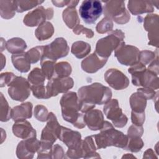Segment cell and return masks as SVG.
<instances>
[{
    "mask_svg": "<svg viewBox=\"0 0 159 159\" xmlns=\"http://www.w3.org/2000/svg\"><path fill=\"white\" fill-rule=\"evenodd\" d=\"M80 111L85 113L95 107L96 104L108 102L112 98L111 89L99 83H94L81 87L78 91Z\"/></svg>",
    "mask_w": 159,
    "mask_h": 159,
    "instance_id": "1",
    "label": "cell"
},
{
    "mask_svg": "<svg viewBox=\"0 0 159 159\" xmlns=\"http://www.w3.org/2000/svg\"><path fill=\"white\" fill-rule=\"evenodd\" d=\"M60 104L61 115L65 120L78 129H83L86 126L84 120V113L80 111L78 94L73 91L64 93L60 99Z\"/></svg>",
    "mask_w": 159,
    "mask_h": 159,
    "instance_id": "2",
    "label": "cell"
},
{
    "mask_svg": "<svg viewBox=\"0 0 159 159\" xmlns=\"http://www.w3.org/2000/svg\"><path fill=\"white\" fill-rule=\"evenodd\" d=\"M93 137L97 149L106 148L111 146L124 149L128 141L127 135L116 130L111 123L106 120L100 130V133L93 135Z\"/></svg>",
    "mask_w": 159,
    "mask_h": 159,
    "instance_id": "3",
    "label": "cell"
},
{
    "mask_svg": "<svg viewBox=\"0 0 159 159\" xmlns=\"http://www.w3.org/2000/svg\"><path fill=\"white\" fill-rule=\"evenodd\" d=\"M128 72L132 75V83L134 85L153 90L158 89V74L148 70L140 61L130 66Z\"/></svg>",
    "mask_w": 159,
    "mask_h": 159,
    "instance_id": "4",
    "label": "cell"
},
{
    "mask_svg": "<svg viewBox=\"0 0 159 159\" xmlns=\"http://www.w3.org/2000/svg\"><path fill=\"white\" fill-rule=\"evenodd\" d=\"M124 38L125 34L121 30H112L106 37L97 42L95 52L102 58H108L112 52L124 42Z\"/></svg>",
    "mask_w": 159,
    "mask_h": 159,
    "instance_id": "5",
    "label": "cell"
},
{
    "mask_svg": "<svg viewBox=\"0 0 159 159\" xmlns=\"http://www.w3.org/2000/svg\"><path fill=\"white\" fill-rule=\"evenodd\" d=\"M104 2L103 13L106 17L118 24H125L130 20V15L124 1H107Z\"/></svg>",
    "mask_w": 159,
    "mask_h": 159,
    "instance_id": "6",
    "label": "cell"
},
{
    "mask_svg": "<svg viewBox=\"0 0 159 159\" xmlns=\"http://www.w3.org/2000/svg\"><path fill=\"white\" fill-rule=\"evenodd\" d=\"M7 86L8 94L14 101L23 102L30 96L31 89L29 82L22 76H16Z\"/></svg>",
    "mask_w": 159,
    "mask_h": 159,
    "instance_id": "7",
    "label": "cell"
},
{
    "mask_svg": "<svg viewBox=\"0 0 159 159\" xmlns=\"http://www.w3.org/2000/svg\"><path fill=\"white\" fill-rule=\"evenodd\" d=\"M103 11L101 2L97 0L83 1L79 8L80 17L88 24H94Z\"/></svg>",
    "mask_w": 159,
    "mask_h": 159,
    "instance_id": "8",
    "label": "cell"
},
{
    "mask_svg": "<svg viewBox=\"0 0 159 159\" xmlns=\"http://www.w3.org/2000/svg\"><path fill=\"white\" fill-rule=\"evenodd\" d=\"M69 50L70 48L66 40L63 37H58L51 43L44 46L42 58H47L56 61L58 59L67 56Z\"/></svg>",
    "mask_w": 159,
    "mask_h": 159,
    "instance_id": "9",
    "label": "cell"
},
{
    "mask_svg": "<svg viewBox=\"0 0 159 159\" xmlns=\"http://www.w3.org/2000/svg\"><path fill=\"white\" fill-rule=\"evenodd\" d=\"M103 111L107 119L111 120L116 127L122 128L127 124L128 118L122 112L117 99H111L104 106Z\"/></svg>",
    "mask_w": 159,
    "mask_h": 159,
    "instance_id": "10",
    "label": "cell"
},
{
    "mask_svg": "<svg viewBox=\"0 0 159 159\" xmlns=\"http://www.w3.org/2000/svg\"><path fill=\"white\" fill-rule=\"evenodd\" d=\"M139 49L131 45H126L122 42L114 50V56L122 65L132 66L139 61Z\"/></svg>",
    "mask_w": 159,
    "mask_h": 159,
    "instance_id": "11",
    "label": "cell"
},
{
    "mask_svg": "<svg viewBox=\"0 0 159 159\" xmlns=\"http://www.w3.org/2000/svg\"><path fill=\"white\" fill-rule=\"evenodd\" d=\"M53 17V9L52 7L45 9L42 6H40L29 12L24 16L23 22L28 27L39 26L46 20L52 19Z\"/></svg>",
    "mask_w": 159,
    "mask_h": 159,
    "instance_id": "12",
    "label": "cell"
},
{
    "mask_svg": "<svg viewBox=\"0 0 159 159\" xmlns=\"http://www.w3.org/2000/svg\"><path fill=\"white\" fill-rule=\"evenodd\" d=\"M73 85L74 81L71 77L53 78L48 80L46 85L47 98L49 99L59 93H65L71 89Z\"/></svg>",
    "mask_w": 159,
    "mask_h": 159,
    "instance_id": "13",
    "label": "cell"
},
{
    "mask_svg": "<svg viewBox=\"0 0 159 159\" xmlns=\"http://www.w3.org/2000/svg\"><path fill=\"white\" fill-rule=\"evenodd\" d=\"M47 121V124L42 131L40 141L53 145L60 136L61 125L52 112L48 114Z\"/></svg>",
    "mask_w": 159,
    "mask_h": 159,
    "instance_id": "14",
    "label": "cell"
},
{
    "mask_svg": "<svg viewBox=\"0 0 159 159\" xmlns=\"http://www.w3.org/2000/svg\"><path fill=\"white\" fill-rule=\"evenodd\" d=\"M143 27L148 32V45L158 47L159 19L157 14H148L143 19Z\"/></svg>",
    "mask_w": 159,
    "mask_h": 159,
    "instance_id": "15",
    "label": "cell"
},
{
    "mask_svg": "<svg viewBox=\"0 0 159 159\" xmlns=\"http://www.w3.org/2000/svg\"><path fill=\"white\" fill-rule=\"evenodd\" d=\"M40 145V141L36 137L24 139L19 142L16 153L18 158L31 159L37 152Z\"/></svg>",
    "mask_w": 159,
    "mask_h": 159,
    "instance_id": "16",
    "label": "cell"
},
{
    "mask_svg": "<svg viewBox=\"0 0 159 159\" xmlns=\"http://www.w3.org/2000/svg\"><path fill=\"white\" fill-rule=\"evenodd\" d=\"M106 82L115 90H122L129 85V80L121 71L116 68L108 69L104 75Z\"/></svg>",
    "mask_w": 159,
    "mask_h": 159,
    "instance_id": "17",
    "label": "cell"
},
{
    "mask_svg": "<svg viewBox=\"0 0 159 159\" xmlns=\"http://www.w3.org/2000/svg\"><path fill=\"white\" fill-rule=\"evenodd\" d=\"M107 59L99 57L94 52L81 61V66L84 71L88 73H94L106 65Z\"/></svg>",
    "mask_w": 159,
    "mask_h": 159,
    "instance_id": "18",
    "label": "cell"
},
{
    "mask_svg": "<svg viewBox=\"0 0 159 159\" xmlns=\"http://www.w3.org/2000/svg\"><path fill=\"white\" fill-rule=\"evenodd\" d=\"M12 130L15 136L23 140L36 137V130L33 128L31 124L26 120L15 122Z\"/></svg>",
    "mask_w": 159,
    "mask_h": 159,
    "instance_id": "19",
    "label": "cell"
},
{
    "mask_svg": "<svg viewBox=\"0 0 159 159\" xmlns=\"http://www.w3.org/2000/svg\"><path fill=\"white\" fill-rule=\"evenodd\" d=\"M84 120L86 125L93 131L101 130L102 127L104 119V115L99 109H91L84 114Z\"/></svg>",
    "mask_w": 159,
    "mask_h": 159,
    "instance_id": "20",
    "label": "cell"
},
{
    "mask_svg": "<svg viewBox=\"0 0 159 159\" xmlns=\"http://www.w3.org/2000/svg\"><path fill=\"white\" fill-rule=\"evenodd\" d=\"M68 148H74L81 143V135L78 131L61 126V132L58 137Z\"/></svg>",
    "mask_w": 159,
    "mask_h": 159,
    "instance_id": "21",
    "label": "cell"
},
{
    "mask_svg": "<svg viewBox=\"0 0 159 159\" xmlns=\"http://www.w3.org/2000/svg\"><path fill=\"white\" fill-rule=\"evenodd\" d=\"M127 7L130 13L134 16L144 13H151L154 11L152 1H129Z\"/></svg>",
    "mask_w": 159,
    "mask_h": 159,
    "instance_id": "22",
    "label": "cell"
},
{
    "mask_svg": "<svg viewBox=\"0 0 159 159\" xmlns=\"http://www.w3.org/2000/svg\"><path fill=\"white\" fill-rule=\"evenodd\" d=\"M33 105L30 102H25L14 107L11 110V119L14 122L32 117Z\"/></svg>",
    "mask_w": 159,
    "mask_h": 159,
    "instance_id": "23",
    "label": "cell"
},
{
    "mask_svg": "<svg viewBox=\"0 0 159 159\" xmlns=\"http://www.w3.org/2000/svg\"><path fill=\"white\" fill-rule=\"evenodd\" d=\"M81 147L84 158H99V153L96 152L97 150L93 135L86 137L81 142Z\"/></svg>",
    "mask_w": 159,
    "mask_h": 159,
    "instance_id": "24",
    "label": "cell"
},
{
    "mask_svg": "<svg viewBox=\"0 0 159 159\" xmlns=\"http://www.w3.org/2000/svg\"><path fill=\"white\" fill-rule=\"evenodd\" d=\"M147 99L140 92L137 91L130 97L129 102L132 111L136 112H144Z\"/></svg>",
    "mask_w": 159,
    "mask_h": 159,
    "instance_id": "25",
    "label": "cell"
},
{
    "mask_svg": "<svg viewBox=\"0 0 159 159\" xmlns=\"http://www.w3.org/2000/svg\"><path fill=\"white\" fill-rule=\"evenodd\" d=\"M11 61L14 67L21 73H27L30 69V64L25 52L12 55Z\"/></svg>",
    "mask_w": 159,
    "mask_h": 159,
    "instance_id": "26",
    "label": "cell"
},
{
    "mask_svg": "<svg viewBox=\"0 0 159 159\" xmlns=\"http://www.w3.org/2000/svg\"><path fill=\"white\" fill-rule=\"evenodd\" d=\"M62 17L66 26L73 29L80 24V20L75 7H67L62 12Z\"/></svg>",
    "mask_w": 159,
    "mask_h": 159,
    "instance_id": "27",
    "label": "cell"
},
{
    "mask_svg": "<svg viewBox=\"0 0 159 159\" xmlns=\"http://www.w3.org/2000/svg\"><path fill=\"white\" fill-rule=\"evenodd\" d=\"M26 48L27 44L25 42L19 37H13L6 42V48L12 55L22 53Z\"/></svg>",
    "mask_w": 159,
    "mask_h": 159,
    "instance_id": "28",
    "label": "cell"
},
{
    "mask_svg": "<svg viewBox=\"0 0 159 159\" xmlns=\"http://www.w3.org/2000/svg\"><path fill=\"white\" fill-rule=\"evenodd\" d=\"M53 33L54 27L49 21H45L40 25L35 30V37L39 41L49 39L52 37Z\"/></svg>",
    "mask_w": 159,
    "mask_h": 159,
    "instance_id": "29",
    "label": "cell"
},
{
    "mask_svg": "<svg viewBox=\"0 0 159 159\" xmlns=\"http://www.w3.org/2000/svg\"><path fill=\"white\" fill-rule=\"evenodd\" d=\"M91 48L89 43L83 41H76L73 43L71 47V52L77 58L81 59L90 53Z\"/></svg>",
    "mask_w": 159,
    "mask_h": 159,
    "instance_id": "30",
    "label": "cell"
},
{
    "mask_svg": "<svg viewBox=\"0 0 159 159\" xmlns=\"http://www.w3.org/2000/svg\"><path fill=\"white\" fill-rule=\"evenodd\" d=\"M16 12V6L15 1H0V15L5 19L12 18Z\"/></svg>",
    "mask_w": 159,
    "mask_h": 159,
    "instance_id": "31",
    "label": "cell"
},
{
    "mask_svg": "<svg viewBox=\"0 0 159 159\" xmlns=\"http://www.w3.org/2000/svg\"><path fill=\"white\" fill-rule=\"evenodd\" d=\"M46 77L42 71V69L39 68H34L29 74L27 80L30 86L42 85L44 84Z\"/></svg>",
    "mask_w": 159,
    "mask_h": 159,
    "instance_id": "32",
    "label": "cell"
},
{
    "mask_svg": "<svg viewBox=\"0 0 159 159\" xmlns=\"http://www.w3.org/2000/svg\"><path fill=\"white\" fill-rule=\"evenodd\" d=\"M72 68L67 61H60L55 64L53 78L68 77L71 73Z\"/></svg>",
    "mask_w": 159,
    "mask_h": 159,
    "instance_id": "33",
    "label": "cell"
},
{
    "mask_svg": "<svg viewBox=\"0 0 159 159\" xmlns=\"http://www.w3.org/2000/svg\"><path fill=\"white\" fill-rule=\"evenodd\" d=\"M11 110L9 104L2 93H0V120L7 122L11 119Z\"/></svg>",
    "mask_w": 159,
    "mask_h": 159,
    "instance_id": "34",
    "label": "cell"
},
{
    "mask_svg": "<svg viewBox=\"0 0 159 159\" xmlns=\"http://www.w3.org/2000/svg\"><path fill=\"white\" fill-rule=\"evenodd\" d=\"M55 62V61L47 58H42L40 60L42 70L46 78L48 80L54 77L55 65L56 64Z\"/></svg>",
    "mask_w": 159,
    "mask_h": 159,
    "instance_id": "35",
    "label": "cell"
},
{
    "mask_svg": "<svg viewBox=\"0 0 159 159\" xmlns=\"http://www.w3.org/2000/svg\"><path fill=\"white\" fill-rule=\"evenodd\" d=\"M43 1H30V0H19L15 1L16 6V12L19 13H22L23 12L30 10L38 5L43 3Z\"/></svg>",
    "mask_w": 159,
    "mask_h": 159,
    "instance_id": "36",
    "label": "cell"
},
{
    "mask_svg": "<svg viewBox=\"0 0 159 159\" xmlns=\"http://www.w3.org/2000/svg\"><path fill=\"white\" fill-rule=\"evenodd\" d=\"M144 145V143L140 137H128L127 145L124 150H129L132 152H138L141 150Z\"/></svg>",
    "mask_w": 159,
    "mask_h": 159,
    "instance_id": "37",
    "label": "cell"
},
{
    "mask_svg": "<svg viewBox=\"0 0 159 159\" xmlns=\"http://www.w3.org/2000/svg\"><path fill=\"white\" fill-rule=\"evenodd\" d=\"M44 46H36L25 52L26 55L31 63H36L43 57Z\"/></svg>",
    "mask_w": 159,
    "mask_h": 159,
    "instance_id": "38",
    "label": "cell"
},
{
    "mask_svg": "<svg viewBox=\"0 0 159 159\" xmlns=\"http://www.w3.org/2000/svg\"><path fill=\"white\" fill-rule=\"evenodd\" d=\"M158 57V55L157 50L156 53L150 50H142L140 52L139 56V61L147 66L152 63Z\"/></svg>",
    "mask_w": 159,
    "mask_h": 159,
    "instance_id": "39",
    "label": "cell"
},
{
    "mask_svg": "<svg viewBox=\"0 0 159 159\" xmlns=\"http://www.w3.org/2000/svg\"><path fill=\"white\" fill-rule=\"evenodd\" d=\"M113 29V22L107 17H104L96 26V30L99 34H102L111 32Z\"/></svg>",
    "mask_w": 159,
    "mask_h": 159,
    "instance_id": "40",
    "label": "cell"
},
{
    "mask_svg": "<svg viewBox=\"0 0 159 159\" xmlns=\"http://www.w3.org/2000/svg\"><path fill=\"white\" fill-rule=\"evenodd\" d=\"M53 145L40 141V145L37 151V158H52Z\"/></svg>",
    "mask_w": 159,
    "mask_h": 159,
    "instance_id": "41",
    "label": "cell"
},
{
    "mask_svg": "<svg viewBox=\"0 0 159 159\" xmlns=\"http://www.w3.org/2000/svg\"><path fill=\"white\" fill-rule=\"evenodd\" d=\"M34 116L36 119L40 122H45L47 120L48 116V111L47 107L43 105L38 104L34 108Z\"/></svg>",
    "mask_w": 159,
    "mask_h": 159,
    "instance_id": "42",
    "label": "cell"
},
{
    "mask_svg": "<svg viewBox=\"0 0 159 159\" xmlns=\"http://www.w3.org/2000/svg\"><path fill=\"white\" fill-rule=\"evenodd\" d=\"M30 89L34 96L36 98L39 99H47L46 86H45L44 84L30 86Z\"/></svg>",
    "mask_w": 159,
    "mask_h": 159,
    "instance_id": "43",
    "label": "cell"
},
{
    "mask_svg": "<svg viewBox=\"0 0 159 159\" xmlns=\"http://www.w3.org/2000/svg\"><path fill=\"white\" fill-rule=\"evenodd\" d=\"M73 32L76 35H80L81 34H84L86 35L87 38H89V39H91L94 36V32L91 29L84 27L83 25L80 24H78V25H76L73 29Z\"/></svg>",
    "mask_w": 159,
    "mask_h": 159,
    "instance_id": "44",
    "label": "cell"
},
{
    "mask_svg": "<svg viewBox=\"0 0 159 159\" xmlns=\"http://www.w3.org/2000/svg\"><path fill=\"white\" fill-rule=\"evenodd\" d=\"M145 119V115L144 112H136L134 111H131V121L133 124L142 126Z\"/></svg>",
    "mask_w": 159,
    "mask_h": 159,
    "instance_id": "45",
    "label": "cell"
},
{
    "mask_svg": "<svg viewBox=\"0 0 159 159\" xmlns=\"http://www.w3.org/2000/svg\"><path fill=\"white\" fill-rule=\"evenodd\" d=\"M143 134V129L142 125L139 126L134 124L130 125L127 130V137H141Z\"/></svg>",
    "mask_w": 159,
    "mask_h": 159,
    "instance_id": "46",
    "label": "cell"
},
{
    "mask_svg": "<svg viewBox=\"0 0 159 159\" xmlns=\"http://www.w3.org/2000/svg\"><path fill=\"white\" fill-rule=\"evenodd\" d=\"M16 77V75L12 72H4L1 74L0 87H4L6 85H9Z\"/></svg>",
    "mask_w": 159,
    "mask_h": 159,
    "instance_id": "47",
    "label": "cell"
},
{
    "mask_svg": "<svg viewBox=\"0 0 159 159\" xmlns=\"http://www.w3.org/2000/svg\"><path fill=\"white\" fill-rule=\"evenodd\" d=\"M65 152L61 146L55 144L52 147V158H64Z\"/></svg>",
    "mask_w": 159,
    "mask_h": 159,
    "instance_id": "48",
    "label": "cell"
},
{
    "mask_svg": "<svg viewBox=\"0 0 159 159\" xmlns=\"http://www.w3.org/2000/svg\"><path fill=\"white\" fill-rule=\"evenodd\" d=\"M52 2L54 6L58 7H62L65 6L68 7H75L77 4H78V1H52Z\"/></svg>",
    "mask_w": 159,
    "mask_h": 159,
    "instance_id": "49",
    "label": "cell"
},
{
    "mask_svg": "<svg viewBox=\"0 0 159 159\" xmlns=\"http://www.w3.org/2000/svg\"><path fill=\"white\" fill-rule=\"evenodd\" d=\"M138 91L142 93L146 98L148 99H154L155 97L158 94V92H155V90L148 88H140L137 89Z\"/></svg>",
    "mask_w": 159,
    "mask_h": 159,
    "instance_id": "50",
    "label": "cell"
},
{
    "mask_svg": "<svg viewBox=\"0 0 159 159\" xmlns=\"http://www.w3.org/2000/svg\"><path fill=\"white\" fill-rule=\"evenodd\" d=\"M143 158H157V157L155 156L153 150L152 148H148L143 153Z\"/></svg>",
    "mask_w": 159,
    "mask_h": 159,
    "instance_id": "51",
    "label": "cell"
},
{
    "mask_svg": "<svg viewBox=\"0 0 159 159\" xmlns=\"http://www.w3.org/2000/svg\"><path fill=\"white\" fill-rule=\"evenodd\" d=\"M1 69L2 70V68L6 65V57L4 56V55L2 53H1Z\"/></svg>",
    "mask_w": 159,
    "mask_h": 159,
    "instance_id": "52",
    "label": "cell"
},
{
    "mask_svg": "<svg viewBox=\"0 0 159 159\" xmlns=\"http://www.w3.org/2000/svg\"><path fill=\"white\" fill-rule=\"evenodd\" d=\"M5 41L4 40L3 38H1V51L2 52L4 50V48H6V42H5L4 44L3 43Z\"/></svg>",
    "mask_w": 159,
    "mask_h": 159,
    "instance_id": "53",
    "label": "cell"
},
{
    "mask_svg": "<svg viewBox=\"0 0 159 159\" xmlns=\"http://www.w3.org/2000/svg\"><path fill=\"white\" fill-rule=\"evenodd\" d=\"M135 158V157H134V155H132V154H131V153H126L125 155H124L123 156H122V158Z\"/></svg>",
    "mask_w": 159,
    "mask_h": 159,
    "instance_id": "54",
    "label": "cell"
}]
</instances>
